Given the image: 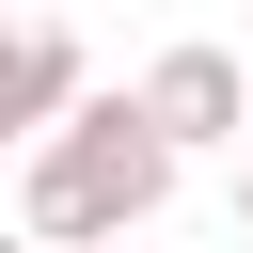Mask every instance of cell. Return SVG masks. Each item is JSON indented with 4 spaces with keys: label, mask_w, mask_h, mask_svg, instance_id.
Segmentation results:
<instances>
[{
    "label": "cell",
    "mask_w": 253,
    "mask_h": 253,
    "mask_svg": "<svg viewBox=\"0 0 253 253\" xmlns=\"http://www.w3.org/2000/svg\"><path fill=\"white\" fill-rule=\"evenodd\" d=\"M126 111H142V142H158V158H206V142H237V126H253L237 47H206V32H190V47H158V63L126 79Z\"/></svg>",
    "instance_id": "7a4b0ae2"
},
{
    "label": "cell",
    "mask_w": 253,
    "mask_h": 253,
    "mask_svg": "<svg viewBox=\"0 0 253 253\" xmlns=\"http://www.w3.org/2000/svg\"><path fill=\"white\" fill-rule=\"evenodd\" d=\"M237 221H253V174H237Z\"/></svg>",
    "instance_id": "277c9868"
},
{
    "label": "cell",
    "mask_w": 253,
    "mask_h": 253,
    "mask_svg": "<svg viewBox=\"0 0 253 253\" xmlns=\"http://www.w3.org/2000/svg\"><path fill=\"white\" fill-rule=\"evenodd\" d=\"M237 95H253V63H237Z\"/></svg>",
    "instance_id": "8992f818"
},
{
    "label": "cell",
    "mask_w": 253,
    "mask_h": 253,
    "mask_svg": "<svg viewBox=\"0 0 253 253\" xmlns=\"http://www.w3.org/2000/svg\"><path fill=\"white\" fill-rule=\"evenodd\" d=\"M0 253H32V237H0Z\"/></svg>",
    "instance_id": "5b68a950"
},
{
    "label": "cell",
    "mask_w": 253,
    "mask_h": 253,
    "mask_svg": "<svg viewBox=\"0 0 253 253\" xmlns=\"http://www.w3.org/2000/svg\"><path fill=\"white\" fill-rule=\"evenodd\" d=\"M79 95H95V63H79V32H63V16H16V32H0V142L32 158V142H47L63 111H79Z\"/></svg>",
    "instance_id": "3957f363"
},
{
    "label": "cell",
    "mask_w": 253,
    "mask_h": 253,
    "mask_svg": "<svg viewBox=\"0 0 253 253\" xmlns=\"http://www.w3.org/2000/svg\"><path fill=\"white\" fill-rule=\"evenodd\" d=\"M158 206H174V158L142 142L126 95H79V111L32 142V174H16V237H32V253H142Z\"/></svg>",
    "instance_id": "6da1fadb"
}]
</instances>
